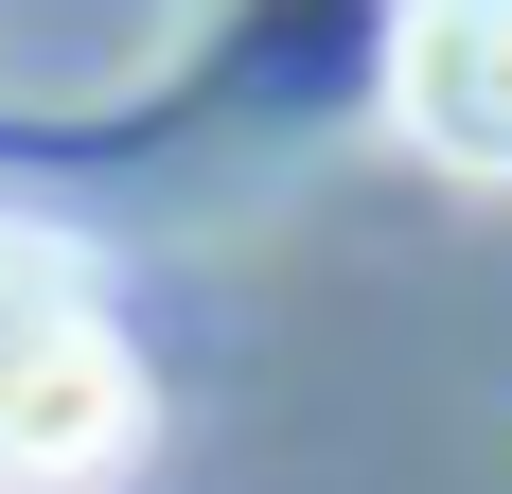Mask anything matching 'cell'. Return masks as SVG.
Listing matches in <instances>:
<instances>
[{
  "label": "cell",
  "instance_id": "7a4b0ae2",
  "mask_svg": "<svg viewBox=\"0 0 512 494\" xmlns=\"http://www.w3.org/2000/svg\"><path fill=\"white\" fill-rule=\"evenodd\" d=\"M389 124H407L442 177H495L512 195V0H407V36H389Z\"/></svg>",
  "mask_w": 512,
  "mask_h": 494
},
{
  "label": "cell",
  "instance_id": "6da1fadb",
  "mask_svg": "<svg viewBox=\"0 0 512 494\" xmlns=\"http://www.w3.org/2000/svg\"><path fill=\"white\" fill-rule=\"evenodd\" d=\"M142 459V371L106 336V265L0 212V494H106Z\"/></svg>",
  "mask_w": 512,
  "mask_h": 494
}]
</instances>
